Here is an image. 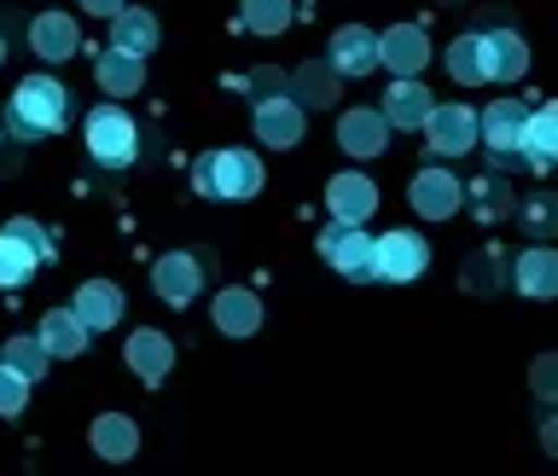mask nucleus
I'll return each instance as SVG.
<instances>
[{
    "mask_svg": "<svg viewBox=\"0 0 558 476\" xmlns=\"http://www.w3.org/2000/svg\"><path fill=\"white\" fill-rule=\"evenodd\" d=\"M408 198H413V209H418L425 221H448L453 209H460L465 186L453 181L448 169H418V174H413V186H408Z\"/></svg>",
    "mask_w": 558,
    "mask_h": 476,
    "instance_id": "11",
    "label": "nucleus"
},
{
    "mask_svg": "<svg viewBox=\"0 0 558 476\" xmlns=\"http://www.w3.org/2000/svg\"><path fill=\"white\" fill-rule=\"evenodd\" d=\"M523 134H530V105L518 99H500L483 111V146L495 163H512V157H523Z\"/></svg>",
    "mask_w": 558,
    "mask_h": 476,
    "instance_id": "6",
    "label": "nucleus"
},
{
    "mask_svg": "<svg viewBox=\"0 0 558 476\" xmlns=\"http://www.w3.org/2000/svg\"><path fill=\"white\" fill-rule=\"evenodd\" d=\"M35 268H41V256L29 251V244H17L12 233H0V291H24Z\"/></svg>",
    "mask_w": 558,
    "mask_h": 476,
    "instance_id": "29",
    "label": "nucleus"
},
{
    "mask_svg": "<svg viewBox=\"0 0 558 476\" xmlns=\"http://www.w3.org/2000/svg\"><path fill=\"white\" fill-rule=\"evenodd\" d=\"M94 76H99V87H105L111 99L140 94V82H146V59H140V52H129V47H105L99 59H94Z\"/></svg>",
    "mask_w": 558,
    "mask_h": 476,
    "instance_id": "16",
    "label": "nucleus"
},
{
    "mask_svg": "<svg viewBox=\"0 0 558 476\" xmlns=\"http://www.w3.org/2000/svg\"><path fill=\"white\" fill-rule=\"evenodd\" d=\"M338 76H343V70L338 64H326V59H308L303 70H296V105H331V99H338Z\"/></svg>",
    "mask_w": 558,
    "mask_h": 476,
    "instance_id": "27",
    "label": "nucleus"
},
{
    "mask_svg": "<svg viewBox=\"0 0 558 476\" xmlns=\"http://www.w3.org/2000/svg\"><path fill=\"white\" fill-rule=\"evenodd\" d=\"M541 442H547V453H558V413L547 418V430H541Z\"/></svg>",
    "mask_w": 558,
    "mask_h": 476,
    "instance_id": "37",
    "label": "nucleus"
},
{
    "mask_svg": "<svg viewBox=\"0 0 558 476\" xmlns=\"http://www.w3.org/2000/svg\"><path fill=\"white\" fill-rule=\"evenodd\" d=\"M518 291L535 296V303H547V296H558V251H547V244H530V251L518 256Z\"/></svg>",
    "mask_w": 558,
    "mask_h": 476,
    "instance_id": "18",
    "label": "nucleus"
},
{
    "mask_svg": "<svg viewBox=\"0 0 558 476\" xmlns=\"http://www.w3.org/2000/svg\"><path fill=\"white\" fill-rule=\"evenodd\" d=\"M192 186L204 192V198H221V204H244L262 192V163L251 151H204L198 163H192Z\"/></svg>",
    "mask_w": 558,
    "mask_h": 476,
    "instance_id": "2",
    "label": "nucleus"
},
{
    "mask_svg": "<svg viewBox=\"0 0 558 476\" xmlns=\"http://www.w3.org/2000/svg\"><path fill=\"white\" fill-rule=\"evenodd\" d=\"M129 0H82V12H94V17H117Z\"/></svg>",
    "mask_w": 558,
    "mask_h": 476,
    "instance_id": "36",
    "label": "nucleus"
},
{
    "mask_svg": "<svg viewBox=\"0 0 558 476\" xmlns=\"http://www.w3.org/2000/svg\"><path fill=\"white\" fill-rule=\"evenodd\" d=\"M7 233L17 239V244H29L41 261H52V239H47V227L41 221H29V216H17V221H7Z\"/></svg>",
    "mask_w": 558,
    "mask_h": 476,
    "instance_id": "33",
    "label": "nucleus"
},
{
    "mask_svg": "<svg viewBox=\"0 0 558 476\" xmlns=\"http://www.w3.org/2000/svg\"><path fill=\"white\" fill-rule=\"evenodd\" d=\"M326 209H331V221H366L378 209V186L366 181V174L343 169L326 181Z\"/></svg>",
    "mask_w": 558,
    "mask_h": 476,
    "instance_id": "12",
    "label": "nucleus"
},
{
    "mask_svg": "<svg viewBox=\"0 0 558 476\" xmlns=\"http://www.w3.org/2000/svg\"><path fill=\"white\" fill-rule=\"evenodd\" d=\"M483 47H488V82H518L523 70H530V47H523V35H512V29H488Z\"/></svg>",
    "mask_w": 558,
    "mask_h": 476,
    "instance_id": "22",
    "label": "nucleus"
},
{
    "mask_svg": "<svg viewBox=\"0 0 558 476\" xmlns=\"http://www.w3.org/2000/svg\"><path fill=\"white\" fill-rule=\"evenodd\" d=\"M331 64H338L343 76H366V70H378L384 64L378 35L366 29V24H343L338 35H331Z\"/></svg>",
    "mask_w": 558,
    "mask_h": 476,
    "instance_id": "14",
    "label": "nucleus"
},
{
    "mask_svg": "<svg viewBox=\"0 0 558 476\" xmlns=\"http://www.w3.org/2000/svg\"><path fill=\"white\" fill-rule=\"evenodd\" d=\"M378 52H384V70H390V76H418L430 59V41L418 24H396V29L378 35Z\"/></svg>",
    "mask_w": 558,
    "mask_h": 476,
    "instance_id": "13",
    "label": "nucleus"
},
{
    "mask_svg": "<svg viewBox=\"0 0 558 476\" xmlns=\"http://www.w3.org/2000/svg\"><path fill=\"white\" fill-rule=\"evenodd\" d=\"M256 139H262V146H274V151H286V146L303 139V105L286 99V87L268 94V99H256Z\"/></svg>",
    "mask_w": 558,
    "mask_h": 476,
    "instance_id": "10",
    "label": "nucleus"
},
{
    "mask_svg": "<svg viewBox=\"0 0 558 476\" xmlns=\"http://www.w3.org/2000/svg\"><path fill=\"white\" fill-rule=\"evenodd\" d=\"M320 256H326L343 279H378V244L361 233V221L326 227V233H320Z\"/></svg>",
    "mask_w": 558,
    "mask_h": 476,
    "instance_id": "4",
    "label": "nucleus"
},
{
    "mask_svg": "<svg viewBox=\"0 0 558 476\" xmlns=\"http://www.w3.org/2000/svg\"><path fill=\"white\" fill-rule=\"evenodd\" d=\"M111 47H129V52H140V59H146V52L157 47V17L122 7V12L111 17Z\"/></svg>",
    "mask_w": 558,
    "mask_h": 476,
    "instance_id": "26",
    "label": "nucleus"
},
{
    "mask_svg": "<svg viewBox=\"0 0 558 476\" xmlns=\"http://www.w3.org/2000/svg\"><path fill=\"white\" fill-rule=\"evenodd\" d=\"M448 76L471 87V82H488V47H483V35H460V41L448 47Z\"/></svg>",
    "mask_w": 558,
    "mask_h": 476,
    "instance_id": "28",
    "label": "nucleus"
},
{
    "mask_svg": "<svg viewBox=\"0 0 558 476\" xmlns=\"http://www.w3.org/2000/svg\"><path fill=\"white\" fill-rule=\"evenodd\" d=\"M7 122H12V134H24V139L59 134L64 122H70V94H64V82H52V76H24V82L12 87Z\"/></svg>",
    "mask_w": 558,
    "mask_h": 476,
    "instance_id": "1",
    "label": "nucleus"
},
{
    "mask_svg": "<svg viewBox=\"0 0 558 476\" xmlns=\"http://www.w3.org/2000/svg\"><path fill=\"white\" fill-rule=\"evenodd\" d=\"M430 111H436V99L425 94V82L418 76H396V87L384 94V117H390V129H425L430 122Z\"/></svg>",
    "mask_w": 558,
    "mask_h": 476,
    "instance_id": "15",
    "label": "nucleus"
},
{
    "mask_svg": "<svg viewBox=\"0 0 558 476\" xmlns=\"http://www.w3.org/2000/svg\"><path fill=\"white\" fill-rule=\"evenodd\" d=\"M47 361H52V349L41 343V331H35V338H12V343H7V366H17L29 383L47 373Z\"/></svg>",
    "mask_w": 558,
    "mask_h": 476,
    "instance_id": "30",
    "label": "nucleus"
},
{
    "mask_svg": "<svg viewBox=\"0 0 558 476\" xmlns=\"http://www.w3.org/2000/svg\"><path fill=\"white\" fill-rule=\"evenodd\" d=\"M425 139H430L436 157H465L483 139V117L465 111V105H436L430 122H425Z\"/></svg>",
    "mask_w": 558,
    "mask_h": 476,
    "instance_id": "5",
    "label": "nucleus"
},
{
    "mask_svg": "<svg viewBox=\"0 0 558 476\" xmlns=\"http://www.w3.org/2000/svg\"><path fill=\"white\" fill-rule=\"evenodd\" d=\"M87 338H94V331H87V320L76 308H52L47 320H41V343L52 349V361H70V355H82L87 349Z\"/></svg>",
    "mask_w": 558,
    "mask_h": 476,
    "instance_id": "21",
    "label": "nucleus"
},
{
    "mask_svg": "<svg viewBox=\"0 0 558 476\" xmlns=\"http://www.w3.org/2000/svg\"><path fill=\"white\" fill-rule=\"evenodd\" d=\"M338 146L349 157H378L384 146H390V117H384V105L373 111V105H355V111L338 117Z\"/></svg>",
    "mask_w": 558,
    "mask_h": 476,
    "instance_id": "8",
    "label": "nucleus"
},
{
    "mask_svg": "<svg viewBox=\"0 0 558 476\" xmlns=\"http://www.w3.org/2000/svg\"><path fill=\"white\" fill-rule=\"evenodd\" d=\"M0 64H7V35H0Z\"/></svg>",
    "mask_w": 558,
    "mask_h": 476,
    "instance_id": "38",
    "label": "nucleus"
},
{
    "mask_svg": "<svg viewBox=\"0 0 558 476\" xmlns=\"http://www.w3.org/2000/svg\"><path fill=\"white\" fill-rule=\"evenodd\" d=\"M94 453H99V460H134V453H140V430L122 413H105V418H94Z\"/></svg>",
    "mask_w": 558,
    "mask_h": 476,
    "instance_id": "25",
    "label": "nucleus"
},
{
    "mask_svg": "<svg viewBox=\"0 0 558 476\" xmlns=\"http://www.w3.org/2000/svg\"><path fill=\"white\" fill-rule=\"evenodd\" d=\"M523 163H535V169H553V163H558V105H541V111H530Z\"/></svg>",
    "mask_w": 558,
    "mask_h": 476,
    "instance_id": "23",
    "label": "nucleus"
},
{
    "mask_svg": "<svg viewBox=\"0 0 558 476\" xmlns=\"http://www.w3.org/2000/svg\"><path fill=\"white\" fill-rule=\"evenodd\" d=\"M122 361H129L146 383H163L169 366H174V343L163 338V331H134V338L122 343Z\"/></svg>",
    "mask_w": 558,
    "mask_h": 476,
    "instance_id": "17",
    "label": "nucleus"
},
{
    "mask_svg": "<svg viewBox=\"0 0 558 476\" xmlns=\"http://www.w3.org/2000/svg\"><path fill=\"white\" fill-rule=\"evenodd\" d=\"M151 291L163 296L169 308H186L192 296L204 291V268H198V256H186V251L157 256V268H151Z\"/></svg>",
    "mask_w": 558,
    "mask_h": 476,
    "instance_id": "7",
    "label": "nucleus"
},
{
    "mask_svg": "<svg viewBox=\"0 0 558 476\" xmlns=\"http://www.w3.org/2000/svg\"><path fill=\"white\" fill-rule=\"evenodd\" d=\"M530 383H535V395L558 401V355H541V361L530 366Z\"/></svg>",
    "mask_w": 558,
    "mask_h": 476,
    "instance_id": "34",
    "label": "nucleus"
},
{
    "mask_svg": "<svg viewBox=\"0 0 558 476\" xmlns=\"http://www.w3.org/2000/svg\"><path fill=\"white\" fill-rule=\"evenodd\" d=\"M24 401H29V378L17 373V366H7V361H0V418L24 413Z\"/></svg>",
    "mask_w": 558,
    "mask_h": 476,
    "instance_id": "32",
    "label": "nucleus"
},
{
    "mask_svg": "<svg viewBox=\"0 0 558 476\" xmlns=\"http://www.w3.org/2000/svg\"><path fill=\"white\" fill-rule=\"evenodd\" d=\"M244 29H256V35H279L291 24V0H244Z\"/></svg>",
    "mask_w": 558,
    "mask_h": 476,
    "instance_id": "31",
    "label": "nucleus"
},
{
    "mask_svg": "<svg viewBox=\"0 0 558 476\" xmlns=\"http://www.w3.org/2000/svg\"><path fill=\"white\" fill-rule=\"evenodd\" d=\"M216 326L227 331V338H251V331L262 326V303H256V291H221L216 296Z\"/></svg>",
    "mask_w": 558,
    "mask_h": 476,
    "instance_id": "24",
    "label": "nucleus"
},
{
    "mask_svg": "<svg viewBox=\"0 0 558 476\" xmlns=\"http://www.w3.org/2000/svg\"><path fill=\"white\" fill-rule=\"evenodd\" d=\"M70 308H76L82 320H87V331H111V326L122 320V291L111 285V279H87Z\"/></svg>",
    "mask_w": 558,
    "mask_h": 476,
    "instance_id": "20",
    "label": "nucleus"
},
{
    "mask_svg": "<svg viewBox=\"0 0 558 476\" xmlns=\"http://www.w3.org/2000/svg\"><path fill=\"white\" fill-rule=\"evenodd\" d=\"M134 151H140L134 117L122 111V105H94V111H87V157H94L99 169H122V163H134Z\"/></svg>",
    "mask_w": 558,
    "mask_h": 476,
    "instance_id": "3",
    "label": "nucleus"
},
{
    "mask_svg": "<svg viewBox=\"0 0 558 476\" xmlns=\"http://www.w3.org/2000/svg\"><path fill=\"white\" fill-rule=\"evenodd\" d=\"M430 268V244L418 233H384L378 239V279H390V285H408Z\"/></svg>",
    "mask_w": 558,
    "mask_h": 476,
    "instance_id": "9",
    "label": "nucleus"
},
{
    "mask_svg": "<svg viewBox=\"0 0 558 476\" xmlns=\"http://www.w3.org/2000/svg\"><path fill=\"white\" fill-rule=\"evenodd\" d=\"M523 227H530V233H547V227H558V204H553V198H530V209H523Z\"/></svg>",
    "mask_w": 558,
    "mask_h": 476,
    "instance_id": "35",
    "label": "nucleus"
},
{
    "mask_svg": "<svg viewBox=\"0 0 558 476\" xmlns=\"http://www.w3.org/2000/svg\"><path fill=\"white\" fill-rule=\"evenodd\" d=\"M76 17H64V12H41L29 24V47H35V59H47V64H59V59H70L76 52Z\"/></svg>",
    "mask_w": 558,
    "mask_h": 476,
    "instance_id": "19",
    "label": "nucleus"
}]
</instances>
